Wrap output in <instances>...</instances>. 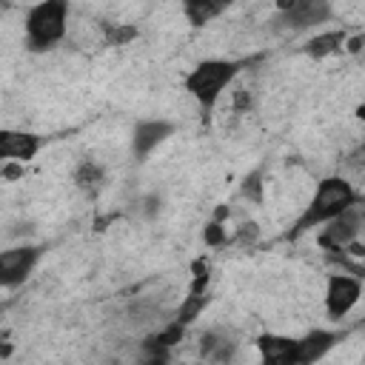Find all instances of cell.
I'll use <instances>...</instances> for the list:
<instances>
[{"label": "cell", "mask_w": 365, "mask_h": 365, "mask_svg": "<svg viewBox=\"0 0 365 365\" xmlns=\"http://www.w3.org/2000/svg\"><path fill=\"white\" fill-rule=\"evenodd\" d=\"M359 225H362L359 214H354V211L348 208V211L336 214L334 220L322 222L319 242H322V245H328V248H345V245H351V242H354V237L359 234Z\"/></svg>", "instance_id": "8992f818"}, {"label": "cell", "mask_w": 365, "mask_h": 365, "mask_svg": "<svg viewBox=\"0 0 365 365\" xmlns=\"http://www.w3.org/2000/svg\"><path fill=\"white\" fill-rule=\"evenodd\" d=\"M40 140L34 134H23V131H3L0 134V157L3 160H14V163H26L37 154Z\"/></svg>", "instance_id": "9c48e42d"}, {"label": "cell", "mask_w": 365, "mask_h": 365, "mask_svg": "<svg viewBox=\"0 0 365 365\" xmlns=\"http://www.w3.org/2000/svg\"><path fill=\"white\" fill-rule=\"evenodd\" d=\"M354 202H356V194H354V188H351L348 180H342V177H325L314 188V194H311L302 217L294 222V234H302L308 228H317V225L334 220L336 214L354 208Z\"/></svg>", "instance_id": "6da1fadb"}, {"label": "cell", "mask_w": 365, "mask_h": 365, "mask_svg": "<svg viewBox=\"0 0 365 365\" xmlns=\"http://www.w3.org/2000/svg\"><path fill=\"white\" fill-rule=\"evenodd\" d=\"M291 3H294V0H277V6H279V11H285V9L291 6Z\"/></svg>", "instance_id": "d6986e66"}, {"label": "cell", "mask_w": 365, "mask_h": 365, "mask_svg": "<svg viewBox=\"0 0 365 365\" xmlns=\"http://www.w3.org/2000/svg\"><path fill=\"white\" fill-rule=\"evenodd\" d=\"M237 63L231 60H205L200 63L188 77H185V91L202 106V108H211L220 94L225 91V86L237 77Z\"/></svg>", "instance_id": "3957f363"}, {"label": "cell", "mask_w": 365, "mask_h": 365, "mask_svg": "<svg viewBox=\"0 0 365 365\" xmlns=\"http://www.w3.org/2000/svg\"><path fill=\"white\" fill-rule=\"evenodd\" d=\"M234 0H188L185 3V17L194 26H205L208 20H214L217 14H222Z\"/></svg>", "instance_id": "7c38bea8"}, {"label": "cell", "mask_w": 365, "mask_h": 365, "mask_svg": "<svg viewBox=\"0 0 365 365\" xmlns=\"http://www.w3.org/2000/svg\"><path fill=\"white\" fill-rule=\"evenodd\" d=\"M68 29V0H40L26 14L29 48L46 51L66 37Z\"/></svg>", "instance_id": "7a4b0ae2"}, {"label": "cell", "mask_w": 365, "mask_h": 365, "mask_svg": "<svg viewBox=\"0 0 365 365\" xmlns=\"http://www.w3.org/2000/svg\"><path fill=\"white\" fill-rule=\"evenodd\" d=\"M257 348H259V356L262 362H294L297 356V339L291 336H279V334H262L257 339Z\"/></svg>", "instance_id": "8fae6325"}, {"label": "cell", "mask_w": 365, "mask_h": 365, "mask_svg": "<svg viewBox=\"0 0 365 365\" xmlns=\"http://www.w3.org/2000/svg\"><path fill=\"white\" fill-rule=\"evenodd\" d=\"M342 43H345V34H342V31H325V34H319V37H314V40L308 43V54H314V57H328V54H334Z\"/></svg>", "instance_id": "4fadbf2b"}, {"label": "cell", "mask_w": 365, "mask_h": 365, "mask_svg": "<svg viewBox=\"0 0 365 365\" xmlns=\"http://www.w3.org/2000/svg\"><path fill=\"white\" fill-rule=\"evenodd\" d=\"M185 3H188V0H185Z\"/></svg>", "instance_id": "ffe728a7"}, {"label": "cell", "mask_w": 365, "mask_h": 365, "mask_svg": "<svg viewBox=\"0 0 365 365\" xmlns=\"http://www.w3.org/2000/svg\"><path fill=\"white\" fill-rule=\"evenodd\" d=\"M334 345H336V334H331V331H311V334H305L302 339H297V356H294V362H299V365L317 362V359H322Z\"/></svg>", "instance_id": "30bf717a"}, {"label": "cell", "mask_w": 365, "mask_h": 365, "mask_svg": "<svg viewBox=\"0 0 365 365\" xmlns=\"http://www.w3.org/2000/svg\"><path fill=\"white\" fill-rule=\"evenodd\" d=\"M242 191H245V197L259 200V174H251V177L245 180V185H242Z\"/></svg>", "instance_id": "2e32d148"}, {"label": "cell", "mask_w": 365, "mask_h": 365, "mask_svg": "<svg viewBox=\"0 0 365 365\" xmlns=\"http://www.w3.org/2000/svg\"><path fill=\"white\" fill-rule=\"evenodd\" d=\"M359 297H362V285L356 277L334 274L325 288V308L334 319H342L345 314H351V308L359 302Z\"/></svg>", "instance_id": "277c9868"}, {"label": "cell", "mask_w": 365, "mask_h": 365, "mask_svg": "<svg viewBox=\"0 0 365 365\" xmlns=\"http://www.w3.org/2000/svg\"><path fill=\"white\" fill-rule=\"evenodd\" d=\"M77 185L80 188H86V191H91V188H97L100 182H103V171H100V165L97 163H83L80 168H77Z\"/></svg>", "instance_id": "5bb4252c"}, {"label": "cell", "mask_w": 365, "mask_h": 365, "mask_svg": "<svg viewBox=\"0 0 365 365\" xmlns=\"http://www.w3.org/2000/svg\"><path fill=\"white\" fill-rule=\"evenodd\" d=\"M37 259H40V248H34V245H20V248L3 251L0 254V282H3V288L20 285L31 274Z\"/></svg>", "instance_id": "5b68a950"}, {"label": "cell", "mask_w": 365, "mask_h": 365, "mask_svg": "<svg viewBox=\"0 0 365 365\" xmlns=\"http://www.w3.org/2000/svg\"><path fill=\"white\" fill-rule=\"evenodd\" d=\"M205 242H211V245H217V242H222V228H220L217 222L205 228Z\"/></svg>", "instance_id": "e0dca14e"}, {"label": "cell", "mask_w": 365, "mask_h": 365, "mask_svg": "<svg viewBox=\"0 0 365 365\" xmlns=\"http://www.w3.org/2000/svg\"><path fill=\"white\" fill-rule=\"evenodd\" d=\"M134 34H137V31H134V29H120V31H111V34H108V37H111V40H114V43H125V40H131V37H134Z\"/></svg>", "instance_id": "ac0fdd59"}, {"label": "cell", "mask_w": 365, "mask_h": 365, "mask_svg": "<svg viewBox=\"0 0 365 365\" xmlns=\"http://www.w3.org/2000/svg\"><path fill=\"white\" fill-rule=\"evenodd\" d=\"M285 23H291L294 29H308V26H319L331 17V0H294L285 11H282Z\"/></svg>", "instance_id": "52a82bcc"}, {"label": "cell", "mask_w": 365, "mask_h": 365, "mask_svg": "<svg viewBox=\"0 0 365 365\" xmlns=\"http://www.w3.org/2000/svg\"><path fill=\"white\" fill-rule=\"evenodd\" d=\"M202 305H205V297H202L200 291H194V294L185 299V305L180 308V322H182V325H185V322H191V319L202 311Z\"/></svg>", "instance_id": "9a60e30c"}, {"label": "cell", "mask_w": 365, "mask_h": 365, "mask_svg": "<svg viewBox=\"0 0 365 365\" xmlns=\"http://www.w3.org/2000/svg\"><path fill=\"white\" fill-rule=\"evenodd\" d=\"M171 131H174V125L165 123V120H143V123H137V128H134V154L137 157L151 154Z\"/></svg>", "instance_id": "ba28073f"}]
</instances>
